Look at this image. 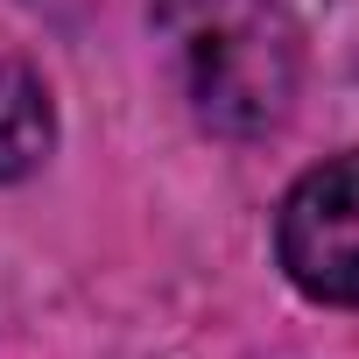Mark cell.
Returning <instances> with one entry per match:
<instances>
[{
	"label": "cell",
	"mask_w": 359,
	"mask_h": 359,
	"mask_svg": "<svg viewBox=\"0 0 359 359\" xmlns=\"http://www.w3.org/2000/svg\"><path fill=\"white\" fill-rule=\"evenodd\" d=\"M155 29L205 127L268 134L289 120L303 50L282 0H155Z\"/></svg>",
	"instance_id": "6da1fadb"
},
{
	"label": "cell",
	"mask_w": 359,
	"mask_h": 359,
	"mask_svg": "<svg viewBox=\"0 0 359 359\" xmlns=\"http://www.w3.org/2000/svg\"><path fill=\"white\" fill-rule=\"evenodd\" d=\"M282 268L303 296L359 310V155L317 162L275 219Z\"/></svg>",
	"instance_id": "7a4b0ae2"
},
{
	"label": "cell",
	"mask_w": 359,
	"mask_h": 359,
	"mask_svg": "<svg viewBox=\"0 0 359 359\" xmlns=\"http://www.w3.org/2000/svg\"><path fill=\"white\" fill-rule=\"evenodd\" d=\"M57 148V106L50 85L29 64H0V184H22Z\"/></svg>",
	"instance_id": "3957f363"
}]
</instances>
